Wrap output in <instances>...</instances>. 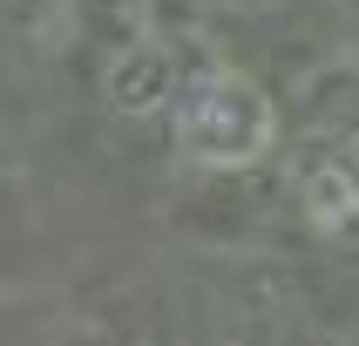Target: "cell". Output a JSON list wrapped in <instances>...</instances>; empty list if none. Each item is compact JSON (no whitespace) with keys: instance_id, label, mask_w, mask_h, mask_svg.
<instances>
[{"instance_id":"6da1fadb","label":"cell","mask_w":359,"mask_h":346,"mask_svg":"<svg viewBox=\"0 0 359 346\" xmlns=\"http://www.w3.org/2000/svg\"><path fill=\"white\" fill-rule=\"evenodd\" d=\"M177 149L197 170H251L278 149V109L244 68H203L170 102Z\"/></svg>"},{"instance_id":"7a4b0ae2","label":"cell","mask_w":359,"mask_h":346,"mask_svg":"<svg viewBox=\"0 0 359 346\" xmlns=\"http://www.w3.org/2000/svg\"><path fill=\"white\" fill-rule=\"evenodd\" d=\"M292 197L325 238H359V136L325 129L292 157Z\"/></svg>"},{"instance_id":"3957f363","label":"cell","mask_w":359,"mask_h":346,"mask_svg":"<svg viewBox=\"0 0 359 346\" xmlns=\"http://www.w3.org/2000/svg\"><path fill=\"white\" fill-rule=\"evenodd\" d=\"M109 95H116V109H129V116H149V109H163V102L177 95V75H170L163 48H142V55L116 61V68H109Z\"/></svg>"}]
</instances>
